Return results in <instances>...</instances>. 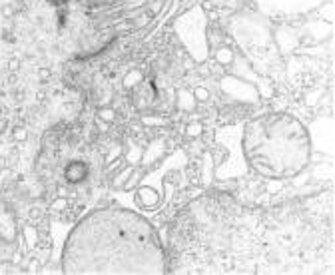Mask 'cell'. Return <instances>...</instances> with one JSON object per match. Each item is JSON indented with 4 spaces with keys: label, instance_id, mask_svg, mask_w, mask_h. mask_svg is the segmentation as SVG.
<instances>
[{
    "label": "cell",
    "instance_id": "cell-3",
    "mask_svg": "<svg viewBox=\"0 0 335 275\" xmlns=\"http://www.w3.org/2000/svg\"><path fill=\"white\" fill-rule=\"evenodd\" d=\"M64 178H66L68 184H82L88 178V166L82 159L68 161V166L64 170Z\"/></svg>",
    "mask_w": 335,
    "mask_h": 275
},
{
    "label": "cell",
    "instance_id": "cell-2",
    "mask_svg": "<svg viewBox=\"0 0 335 275\" xmlns=\"http://www.w3.org/2000/svg\"><path fill=\"white\" fill-rule=\"evenodd\" d=\"M242 148L252 170L269 180L294 178L311 159L307 128L285 112H267L250 120L244 128Z\"/></svg>",
    "mask_w": 335,
    "mask_h": 275
},
{
    "label": "cell",
    "instance_id": "cell-1",
    "mask_svg": "<svg viewBox=\"0 0 335 275\" xmlns=\"http://www.w3.org/2000/svg\"><path fill=\"white\" fill-rule=\"evenodd\" d=\"M66 275H162L168 271L158 232L146 217L124 207L84 215L62 247Z\"/></svg>",
    "mask_w": 335,
    "mask_h": 275
},
{
    "label": "cell",
    "instance_id": "cell-4",
    "mask_svg": "<svg viewBox=\"0 0 335 275\" xmlns=\"http://www.w3.org/2000/svg\"><path fill=\"white\" fill-rule=\"evenodd\" d=\"M48 2H52V4H56V6H58V4H64V2H68V0H48Z\"/></svg>",
    "mask_w": 335,
    "mask_h": 275
}]
</instances>
